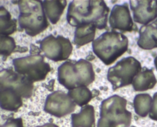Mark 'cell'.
<instances>
[{
    "mask_svg": "<svg viewBox=\"0 0 157 127\" xmlns=\"http://www.w3.org/2000/svg\"><path fill=\"white\" fill-rule=\"evenodd\" d=\"M109 8L104 1H73L69 5L67 20L72 26L92 24L102 29L107 26Z\"/></svg>",
    "mask_w": 157,
    "mask_h": 127,
    "instance_id": "obj_1",
    "label": "cell"
},
{
    "mask_svg": "<svg viewBox=\"0 0 157 127\" xmlns=\"http://www.w3.org/2000/svg\"><path fill=\"white\" fill-rule=\"evenodd\" d=\"M95 74L92 64L83 59L68 60L58 69L59 83L69 90L80 87H87L94 82Z\"/></svg>",
    "mask_w": 157,
    "mask_h": 127,
    "instance_id": "obj_2",
    "label": "cell"
},
{
    "mask_svg": "<svg viewBox=\"0 0 157 127\" xmlns=\"http://www.w3.org/2000/svg\"><path fill=\"white\" fill-rule=\"evenodd\" d=\"M128 46L127 37L115 30L103 33L92 43L94 52L107 65L113 63L124 53Z\"/></svg>",
    "mask_w": 157,
    "mask_h": 127,
    "instance_id": "obj_3",
    "label": "cell"
},
{
    "mask_svg": "<svg viewBox=\"0 0 157 127\" xmlns=\"http://www.w3.org/2000/svg\"><path fill=\"white\" fill-rule=\"evenodd\" d=\"M127 100L114 95L102 102L97 127H128L132 114L127 110Z\"/></svg>",
    "mask_w": 157,
    "mask_h": 127,
    "instance_id": "obj_4",
    "label": "cell"
},
{
    "mask_svg": "<svg viewBox=\"0 0 157 127\" xmlns=\"http://www.w3.org/2000/svg\"><path fill=\"white\" fill-rule=\"evenodd\" d=\"M19 25L27 35L34 37L44 30L49 25L44 10L43 1H19Z\"/></svg>",
    "mask_w": 157,
    "mask_h": 127,
    "instance_id": "obj_5",
    "label": "cell"
},
{
    "mask_svg": "<svg viewBox=\"0 0 157 127\" xmlns=\"http://www.w3.org/2000/svg\"><path fill=\"white\" fill-rule=\"evenodd\" d=\"M13 63L16 72L33 83L44 80L51 71L49 64L45 62L44 56L40 54L14 59Z\"/></svg>",
    "mask_w": 157,
    "mask_h": 127,
    "instance_id": "obj_6",
    "label": "cell"
},
{
    "mask_svg": "<svg viewBox=\"0 0 157 127\" xmlns=\"http://www.w3.org/2000/svg\"><path fill=\"white\" fill-rule=\"evenodd\" d=\"M141 69V64L136 59L133 57H127L109 68L107 79L115 90L132 83L135 76Z\"/></svg>",
    "mask_w": 157,
    "mask_h": 127,
    "instance_id": "obj_7",
    "label": "cell"
},
{
    "mask_svg": "<svg viewBox=\"0 0 157 127\" xmlns=\"http://www.w3.org/2000/svg\"><path fill=\"white\" fill-rule=\"evenodd\" d=\"M40 49L47 58L57 62L65 60L69 57L72 46L68 38L61 36L55 37L50 35L41 40Z\"/></svg>",
    "mask_w": 157,
    "mask_h": 127,
    "instance_id": "obj_8",
    "label": "cell"
},
{
    "mask_svg": "<svg viewBox=\"0 0 157 127\" xmlns=\"http://www.w3.org/2000/svg\"><path fill=\"white\" fill-rule=\"evenodd\" d=\"M33 83L12 69H4L0 72V87H11L21 96L29 98L33 90Z\"/></svg>",
    "mask_w": 157,
    "mask_h": 127,
    "instance_id": "obj_9",
    "label": "cell"
},
{
    "mask_svg": "<svg viewBox=\"0 0 157 127\" xmlns=\"http://www.w3.org/2000/svg\"><path fill=\"white\" fill-rule=\"evenodd\" d=\"M76 105L68 94L57 91L48 96L44 110L53 116L61 117L73 112Z\"/></svg>",
    "mask_w": 157,
    "mask_h": 127,
    "instance_id": "obj_10",
    "label": "cell"
},
{
    "mask_svg": "<svg viewBox=\"0 0 157 127\" xmlns=\"http://www.w3.org/2000/svg\"><path fill=\"white\" fill-rule=\"evenodd\" d=\"M134 21L147 25L157 17V1H130Z\"/></svg>",
    "mask_w": 157,
    "mask_h": 127,
    "instance_id": "obj_11",
    "label": "cell"
},
{
    "mask_svg": "<svg viewBox=\"0 0 157 127\" xmlns=\"http://www.w3.org/2000/svg\"><path fill=\"white\" fill-rule=\"evenodd\" d=\"M109 24L113 29L123 32H131L133 29L134 23L130 15L128 5H116L113 7L110 17Z\"/></svg>",
    "mask_w": 157,
    "mask_h": 127,
    "instance_id": "obj_12",
    "label": "cell"
},
{
    "mask_svg": "<svg viewBox=\"0 0 157 127\" xmlns=\"http://www.w3.org/2000/svg\"><path fill=\"white\" fill-rule=\"evenodd\" d=\"M137 44L143 49L157 48V19L140 27Z\"/></svg>",
    "mask_w": 157,
    "mask_h": 127,
    "instance_id": "obj_13",
    "label": "cell"
},
{
    "mask_svg": "<svg viewBox=\"0 0 157 127\" xmlns=\"http://www.w3.org/2000/svg\"><path fill=\"white\" fill-rule=\"evenodd\" d=\"M22 97L11 87H0V105L8 111H15L22 106Z\"/></svg>",
    "mask_w": 157,
    "mask_h": 127,
    "instance_id": "obj_14",
    "label": "cell"
},
{
    "mask_svg": "<svg viewBox=\"0 0 157 127\" xmlns=\"http://www.w3.org/2000/svg\"><path fill=\"white\" fill-rule=\"evenodd\" d=\"M156 83L157 80L152 70L144 67L135 76L132 83L135 91H144L152 89Z\"/></svg>",
    "mask_w": 157,
    "mask_h": 127,
    "instance_id": "obj_15",
    "label": "cell"
},
{
    "mask_svg": "<svg viewBox=\"0 0 157 127\" xmlns=\"http://www.w3.org/2000/svg\"><path fill=\"white\" fill-rule=\"evenodd\" d=\"M94 108L90 105L82 107L80 112L71 115L72 127H95Z\"/></svg>",
    "mask_w": 157,
    "mask_h": 127,
    "instance_id": "obj_16",
    "label": "cell"
},
{
    "mask_svg": "<svg viewBox=\"0 0 157 127\" xmlns=\"http://www.w3.org/2000/svg\"><path fill=\"white\" fill-rule=\"evenodd\" d=\"M43 6L46 15L52 24H56L67 4L66 1H43Z\"/></svg>",
    "mask_w": 157,
    "mask_h": 127,
    "instance_id": "obj_17",
    "label": "cell"
},
{
    "mask_svg": "<svg viewBox=\"0 0 157 127\" xmlns=\"http://www.w3.org/2000/svg\"><path fill=\"white\" fill-rule=\"evenodd\" d=\"M96 28L92 24L82 25L76 27L73 40L74 44L80 47L94 41Z\"/></svg>",
    "mask_w": 157,
    "mask_h": 127,
    "instance_id": "obj_18",
    "label": "cell"
},
{
    "mask_svg": "<svg viewBox=\"0 0 157 127\" xmlns=\"http://www.w3.org/2000/svg\"><path fill=\"white\" fill-rule=\"evenodd\" d=\"M16 20L12 19L9 11L3 6L0 8V29L1 35L9 36L16 31Z\"/></svg>",
    "mask_w": 157,
    "mask_h": 127,
    "instance_id": "obj_19",
    "label": "cell"
},
{
    "mask_svg": "<svg viewBox=\"0 0 157 127\" xmlns=\"http://www.w3.org/2000/svg\"><path fill=\"white\" fill-rule=\"evenodd\" d=\"M152 98L147 94H139L134 99L135 112L141 117H145L149 114L152 105Z\"/></svg>",
    "mask_w": 157,
    "mask_h": 127,
    "instance_id": "obj_20",
    "label": "cell"
},
{
    "mask_svg": "<svg viewBox=\"0 0 157 127\" xmlns=\"http://www.w3.org/2000/svg\"><path fill=\"white\" fill-rule=\"evenodd\" d=\"M68 95L75 104L80 106H86L92 98V94L87 87H80L69 90Z\"/></svg>",
    "mask_w": 157,
    "mask_h": 127,
    "instance_id": "obj_21",
    "label": "cell"
},
{
    "mask_svg": "<svg viewBox=\"0 0 157 127\" xmlns=\"http://www.w3.org/2000/svg\"><path fill=\"white\" fill-rule=\"evenodd\" d=\"M16 48L15 40L9 36L1 35L0 53L4 58L10 56Z\"/></svg>",
    "mask_w": 157,
    "mask_h": 127,
    "instance_id": "obj_22",
    "label": "cell"
},
{
    "mask_svg": "<svg viewBox=\"0 0 157 127\" xmlns=\"http://www.w3.org/2000/svg\"><path fill=\"white\" fill-rule=\"evenodd\" d=\"M1 127H24L22 119L21 118H11L8 120Z\"/></svg>",
    "mask_w": 157,
    "mask_h": 127,
    "instance_id": "obj_23",
    "label": "cell"
},
{
    "mask_svg": "<svg viewBox=\"0 0 157 127\" xmlns=\"http://www.w3.org/2000/svg\"><path fill=\"white\" fill-rule=\"evenodd\" d=\"M149 115L151 119L157 121V92L153 95L152 105Z\"/></svg>",
    "mask_w": 157,
    "mask_h": 127,
    "instance_id": "obj_24",
    "label": "cell"
},
{
    "mask_svg": "<svg viewBox=\"0 0 157 127\" xmlns=\"http://www.w3.org/2000/svg\"><path fill=\"white\" fill-rule=\"evenodd\" d=\"M36 127H59L58 126L53 123H47L42 126H37Z\"/></svg>",
    "mask_w": 157,
    "mask_h": 127,
    "instance_id": "obj_25",
    "label": "cell"
},
{
    "mask_svg": "<svg viewBox=\"0 0 157 127\" xmlns=\"http://www.w3.org/2000/svg\"><path fill=\"white\" fill-rule=\"evenodd\" d=\"M154 65H155V67H156V70H157V56L155 58L154 60Z\"/></svg>",
    "mask_w": 157,
    "mask_h": 127,
    "instance_id": "obj_26",
    "label": "cell"
}]
</instances>
